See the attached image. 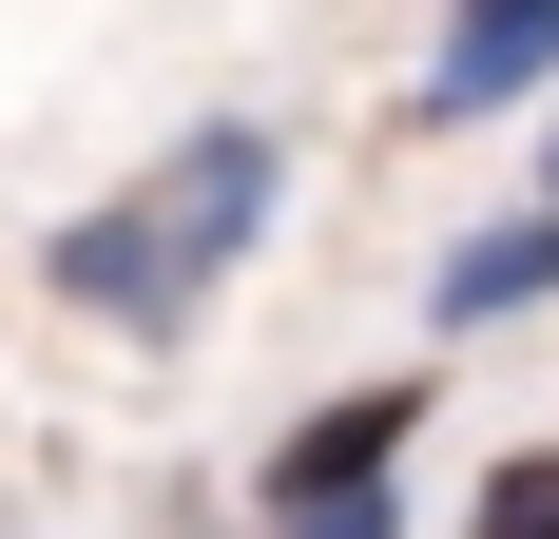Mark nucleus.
<instances>
[{"label": "nucleus", "instance_id": "obj_1", "mask_svg": "<svg viewBox=\"0 0 559 539\" xmlns=\"http://www.w3.org/2000/svg\"><path fill=\"white\" fill-rule=\"evenodd\" d=\"M271 213H289V135H271V116H193V135H174L135 193H97L39 270H58V309L155 327V347H174V327L251 270V231H271Z\"/></svg>", "mask_w": 559, "mask_h": 539}, {"label": "nucleus", "instance_id": "obj_2", "mask_svg": "<svg viewBox=\"0 0 559 539\" xmlns=\"http://www.w3.org/2000/svg\"><path fill=\"white\" fill-rule=\"evenodd\" d=\"M559 77V0H444V39H425V135H483V116H540Z\"/></svg>", "mask_w": 559, "mask_h": 539}, {"label": "nucleus", "instance_id": "obj_5", "mask_svg": "<svg viewBox=\"0 0 559 539\" xmlns=\"http://www.w3.org/2000/svg\"><path fill=\"white\" fill-rule=\"evenodd\" d=\"M463 539H559V443H521L502 482H483V520H463Z\"/></svg>", "mask_w": 559, "mask_h": 539}, {"label": "nucleus", "instance_id": "obj_4", "mask_svg": "<svg viewBox=\"0 0 559 539\" xmlns=\"http://www.w3.org/2000/svg\"><path fill=\"white\" fill-rule=\"evenodd\" d=\"M502 309H559V213H483L425 270V327H502Z\"/></svg>", "mask_w": 559, "mask_h": 539}, {"label": "nucleus", "instance_id": "obj_3", "mask_svg": "<svg viewBox=\"0 0 559 539\" xmlns=\"http://www.w3.org/2000/svg\"><path fill=\"white\" fill-rule=\"evenodd\" d=\"M405 443H425V367H386V385H347V405H309V424L251 463V501H367V482H405Z\"/></svg>", "mask_w": 559, "mask_h": 539}, {"label": "nucleus", "instance_id": "obj_6", "mask_svg": "<svg viewBox=\"0 0 559 539\" xmlns=\"http://www.w3.org/2000/svg\"><path fill=\"white\" fill-rule=\"evenodd\" d=\"M271 539H405V482H367V501H289Z\"/></svg>", "mask_w": 559, "mask_h": 539}, {"label": "nucleus", "instance_id": "obj_7", "mask_svg": "<svg viewBox=\"0 0 559 539\" xmlns=\"http://www.w3.org/2000/svg\"><path fill=\"white\" fill-rule=\"evenodd\" d=\"M521 213H559V116H540V193H521Z\"/></svg>", "mask_w": 559, "mask_h": 539}]
</instances>
